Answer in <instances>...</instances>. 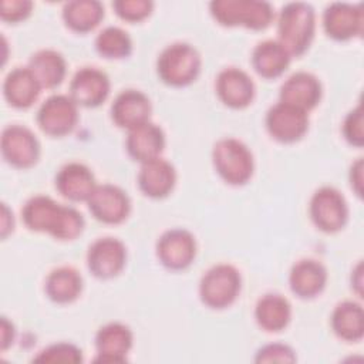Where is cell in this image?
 I'll return each mask as SVG.
<instances>
[{
  "label": "cell",
  "instance_id": "6da1fadb",
  "mask_svg": "<svg viewBox=\"0 0 364 364\" xmlns=\"http://www.w3.org/2000/svg\"><path fill=\"white\" fill-rule=\"evenodd\" d=\"M24 226L51 235L57 240L77 239L85 226L84 216L73 206L58 203L47 195L31 196L21 208Z\"/></svg>",
  "mask_w": 364,
  "mask_h": 364
},
{
  "label": "cell",
  "instance_id": "7a4b0ae2",
  "mask_svg": "<svg viewBox=\"0 0 364 364\" xmlns=\"http://www.w3.org/2000/svg\"><path fill=\"white\" fill-rule=\"evenodd\" d=\"M316 33V13L309 3L293 1L282 7L277 16V41L291 57L304 54Z\"/></svg>",
  "mask_w": 364,
  "mask_h": 364
},
{
  "label": "cell",
  "instance_id": "3957f363",
  "mask_svg": "<svg viewBox=\"0 0 364 364\" xmlns=\"http://www.w3.org/2000/svg\"><path fill=\"white\" fill-rule=\"evenodd\" d=\"M209 11L220 26L257 31L267 28L274 18L272 4L260 0H213Z\"/></svg>",
  "mask_w": 364,
  "mask_h": 364
},
{
  "label": "cell",
  "instance_id": "277c9868",
  "mask_svg": "<svg viewBox=\"0 0 364 364\" xmlns=\"http://www.w3.org/2000/svg\"><path fill=\"white\" fill-rule=\"evenodd\" d=\"M200 67L202 58L198 50L182 41L166 46L156 60L158 77L169 87L192 84L199 77Z\"/></svg>",
  "mask_w": 364,
  "mask_h": 364
},
{
  "label": "cell",
  "instance_id": "5b68a950",
  "mask_svg": "<svg viewBox=\"0 0 364 364\" xmlns=\"http://www.w3.org/2000/svg\"><path fill=\"white\" fill-rule=\"evenodd\" d=\"M212 162L218 175L233 186L247 183L255 171L250 149L236 138L219 139L212 149Z\"/></svg>",
  "mask_w": 364,
  "mask_h": 364
},
{
  "label": "cell",
  "instance_id": "8992f818",
  "mask_svg": "<svg viewBox=\"0 0 364 364\" xmlns=\"http://www.w3.org/2000/svg\"><path fill=\"white\" fill-rule=\"evenodd\" d=\"M242 289L240 272L229 263H219L208 269L199 282V297L205 306L222 310L232 306Z\"/></svg>",
  "mask_w": 364,
  "mask_h": 364
},
{
  "label": "cell",
  "instance_id": "52a82bcc",
  "mask_svg": "<svg viewBox=\"0 0 364 364\" xmlns=\"http://www.w3.org/2000/svg\"><path fill=\"white\" fill-rule=\"evenodd\" d=\"M309 215L318 230L324 233H337L348 222V205L338 189L333 186H321L311 195Z\"/></svg>",
  "mask_w": 364,
  "mask_h": 364
},
{
  "label": "cell",
  "instance_id": "ba28073f",
  "mask_svg": "<svg viewBox=\"0 0 364 364\" xmlns=\"http://www.w3.org/2000/svg\"><path fill=\"white\" fill-rule=\"evenodd\" d=\"M3 159L18 169L34 166L41 155V145L34 132L20 124H10L3 128L0 138Z\"/></svg>",
  "mask_w": 364,
  "mask_h": 364
},
{
  "label": "cell",
  "instance_id": "9c48e42d",
  "mask_svg": "<svg viewBox=\"0 0 364 364\" xmlns=\"http://www.w3.org/2000/svg\"><path fill=\"white\" fill-rule=\"evenodd\" d=\"M38 128L50 136H64L73 132L78 124V105L70 95H50L38 108L36 115Z\"/></svg>",
  "mask_w": 364,
  "mask_h": 364
},
{
  "label": "cell",
  "instance_id": "30bf717a",
  "mask_svg": "<svg viewBox=\"0 0 364 364\" xmlns=\"http://www.w3.org/2000/svg\"><path fill=\"white\" fill-rule=\"evenodd\" d=\"M264 124L269 135L274 141L293 144L306 135L309 129V112L277 101L267 109Z\"/></svg>",
  "mask_w": 364,
  "mask_h": 364
},
{
  "label": "cell",
  "instance_id": "8fae6325",
  "mask_svg": "<svg viewBox=\"0 0 364 364\" xmlns=\"http://www.w3.org/2000/svg\"><path fill=\"white\" fill-rule=\"evenodd\" d=\"M195 236L182 228L165 230L156 242V257L159 263L169 270H185L196 256Z\"/></svg>",
  "mask_w": 364,
  "mask_h": 364
},
{
  "label": "cell",
  "instance_id": "7c38bea8",
  "mask_svg": "<svg viewBox=\"0 0 364 364\" xmlns=\"http://www.w3.org/2000/svg\"><path fill=\"white\" fill-rule=\"evenodd\" d=\"M127 263L125 245L111 236L98 237L87 252V267L97 279H112L118 276Z\"/></svg>",
  "mask_w": 364,
  "mask_h": 364
},
{
  "label": "cell",
  "instance_id": "4fadbf2b",
  "mask_svg": "<svg viewBox=\"0 0 364 364\" xmlns=\"http://www.w3.org/2000/svg\"><path fill=\"white\" fill-rule=\"evenodd\" d=\"M87 203L91 215L105 225H119L131 212L129 196L124 189L112 183L97 185Z\"/></svg>",
  "mask_w": 364,
  "mask_h": 364
},
{
  "label": "cell",
  "instance_id": "5bb4252c",
  "mask_svg": "<svg viewBox=\"0 0 364 364\" xmlns=\"http://www.w3.org/2000/svg\"><path fill=\"white\" fill-rule=\"evenodd\" d=\"M323 28L336 41H348L360 37L364 30V11L361 4L336 1L323 13Z\"/></svg>",
  "mask_w": 364,
  "mask_h": 364
},
{
  "label": "cell",
  "instance_id": "9a60e30c",
  "mask_svg": "<svg viewBox=\"0 0 364 364\" xmlns=\"http://www.w3.org/2000/svg\"><path fill=\"white\" fill-rule=\"evenodd\" d=\"M111 82L108 75L97 67L80 68L70 81L68 95L78 107H100L109 95Z\"/></svg>",
  "mask_w": 364,
  "mask_h": 364
},
{
  "label": "cell",
  "instance_id": "2e32d148",
  "mask_svg": "<svg viewBox=\"0 0 364 364\" xmlns=\"http://www.w3.org/2000/svg\"><path fill=\"white\" fill-rule=\"evenodd\" d=\"M215 91L226 107L243 109L252 104L256 87L246 71L237 67H226L216 77Z\"/></svg>",
  "mask_w": 364,
  "mask_h": 364
},
{
  "label": "cell",
  "instance_id": "e0dca14e",
  "mask_svg": "<svg viewBox=\"0 0 364 364\" xmlns=\"http://www.w3.org/2000/svg\"><path fill=\"white\" fill-rule=\"evenodd\" d=\"M134 334L131 328L119 321H111L100 327L95 334L97 363H124L132 348Z\"/></svg>",
  "mask_w": 364,
  "mask_h": 364
},
{
  "label": "cell",
  "instance_id": "ac0fdd59",
  "mask_svg": "<svg viewBox=\"0 0 364 364\" xmlns=\"http://www.w3.org/2000/svg\"><path fill=\"white\" fill-rule=\"evenodd\" d=\"M151 112L152 104L149 97L134 88L121 91L111 105L112 121L127 131L151 121Z\"/></svg>",
  "mask_w": 364,
  "mask_h": 364
},
{
  "label": "cell",
  "instance_id": "d6986e66",
  "mask_svg": "<svg viewBox=\"0 0 364 364\" xmlns=\"http://www.w3.org/2000/svg\"><path fill=\"white\" fill-rule=\"evenodd\" d=\"M323 97L320 80L307 71L291 74L280 87L279 101L297 107L306 112L316 108Z\"/></svg>",
  "mask_w": 364,
  "mask_h": 364
},
{
  "label": "cell",
  "instance_id": "ffe728a7",
  "mask_svg": "<svg viewBox=\"0 0 364 364\" xmlns=\"http://www.w3.org/2000/svg\"><path fill=\"white\" fill-rule=\"evenodd\" d=\"M136 183L145 196L164 199L176 185V169L169 161L161 156L146 161L141 164Z\"/></svg>",
  "mask_w": 364,
  "mask_h": 364
},
{
  "label": "cell",
  "instance_id": "44dd1931",
  "mask_svg": "<svg viewBox=\"0 0 364 364\" xmlns=\"http://www.w3.org/2000/svg\"><path fill=\"white\" fill-rule=\"evenodd\" d=\"M95 188L92 171L81 162H68L55 173V189L71 202H87Z\"/></svg>",
  "mask_w": 364,
  "mask_h": 364
},
{
  "label": "cell",
  "instance_id": "7402d4cb",
  "mask_svg": "<svg viewBox=\"0 0 364 364\" xmlns=\"http://www.w3.org/2000/svg\"><path fill=\"white\" fill-rule=\"evenodd\" d=\"M327 269L316 259H301L293 264L289 273V286L299 299H314L323 293L327 284Z\"/></svg>",
  "mask_w": 364,
  "mask_h": 364
},
{
  "label": "cell",
  "instance_id": "603a6c76",
  "mask_svg": "<svg viewBox=\"0 0 364 364\" xmlns=\"http://www.w3.org/2000/svg\"><path fill=\"white\" fill-rule=\"evenodd\" d=\"M165 142L166 139L162 128L148 121L128 131L125 148L134 161L144 164L146 161L159 158L165 148Z\"/></svg>",
  "mask_w": 364,
  "mask_h": 364
},
{
  "label": "cell",
  "instance_id": "cb8c5ba5",
  "mask_svg": "<svg viewBox=\"0 0 364 364\" xmlns=\"http://www.w3.org/2000/svg\"><path fill=\"white\" fill-rule=\"evenodd\" d=\"M41 85L28 67L13 68L3 81V95L17 109L30 108L41 92Z\"/></svg>",
  "mask_w": 364,
  "mask_h": 364
},
{
  "label": "cell",
  "instance_id": "d4e9b609",
  "mask_svg": "<svg viewBox=\"0 0 364 364\" xmlns=\"http://www.w3.org/2000/svg\"><path fill=\"white\" fill-rule=\"evenodd\" d=\"M291 55L277 40L260 41L252 51L253 70L266 80L280 77L290 65Z\"/></svg>",
  "mask_w": 364,
  "mask_h": 364
},
{
  "label": "cell",
  "instance_id": "484cf974",
  "mask_svg": "<svg viewBox=\"0 0 364 364\" xmlns=\"http://www.w3.org/2000/svg\"><path fill=\"white\" fill-rule=\"evenodd\" d=\"M82 287V276L73 266H60L53 269L44 282V291L47 297L57 304L75 301L81 296Z\"/></svg>",
  "mask_w": 364,
  "mask_h": 364
},
{
  "label": "cell",
  "instance_id": "4316f807",
  "mask_svg": "<svg viewBox=\"0 0 364 364\" xmlns=\"http://www.w3.org/2000/svg\"><path fill=\"white\" fill-rule=\"evenodd\" d=\"M257 326L267 333L284 330L291 320V304L279 293L263 294L255 306Z\"/></svg>",
  "mask_w": 364,
  "mask_h": 364
},
{
  "label": "cell",
  "instance_id": "83f0119b",
  "mask_svg": "<svg viewBox=\"0 0 364 364\" xmlns=\"http://www.w3.org/2000/svg\"><path fill=\"white\" fill-rule=\"evenodd\" d=\"M41 88L53 90L58 87L67 74V63L64 55L53 48H43L36 51L27 65Z\"/></svg>",
  "mask_w": 364,
  "mask_h": 364
},
{
  "label": "cell",
  "instance_id": "f1b7e54d",
  "mask_svg": "<svg viewBox=\"0 0 364 364\" xmlns=\"http://www.w3.org/2000/svg\"><path fill=\"white\" fill-rule=\"evenodd\" d=\"M333 333L348 343L360 341L364 336V311L363 306L354 300L338 303L331 313Z\"/></svg>",
  "mask_w": 364,
  "mask_h": 364
},
{
  "label": "cell",
  "instance_id": "f546056e",
  "mask_svg": "<svg viewBox=\"0 0 364 364\" xmlns=\"http://www.w3.org/2000/svg\"><path fill=\"white\" fill-rule=\"evenodd\" d=\"M104 18V6L97 0H73L63 7L65 26L80 34L92 31Z\"/></svg>",
  "mask_w": 364,
  "mask_h": 364
},
{
  "label": "cell",
  "instance_id": "4dcf8cb0",
  "mask_svg": "<svg viewBox=\"0 0 364 364\" xmlns=\"http://www.w3.org/2000/svg\"><path fill=\"white\" fill-rule=\"evenodd\" d=\"M95 50L108 60L127 58L132 53V40L121 27L108 26L95 37Z\"/></svg>",
  "mask_w": 364,
  "mask_h": 364
},
{
  "label": "cell",
  "instance_id": "1f68e13d",
  "mask_svg": "<svg viewBox=\"0 0 364 364\" xmlns=\"http://www.w3.org/2000/svg\"><path fill=\"white\" fill-rule=\"evenodd\" d=\"M36 363H81L82 351L73 343H54L40 350L33 358Z\"/></svg>",
  "mask_w": 364,
  "mask_h": 364
},
{
  "label": "cell",
  "instance_id": "d6a6232c",
  "mask_svg": "<svg viewBox=\"0 0 364 364\" xmlns=\"http://www.w3.org/2000/svg\"><path fill=\"white\" fill-rule=\"evenodd\" d=\"M112 9L121 20L138 23L152 13L154 3L149 0H117L112 3Z\"/></svg>",
  "mask_w": 364,
  "mask_h": 364
},
{
  "label": "cell",
  "instance_id": "836d02e7",
  "mask_svg": "<svg viewBox=\"0 0 364 364\" xmlns=\"http://www.w3.org/2000/svg\"><path fill=\"white\" fill-rule=\"evenodd\" d=\"M364 117H363V107L358 104L355 108H353L344 118L341 132L344 139L357 148H361L364 145Z\"/></svg>",
  "mask_w": 364,
  "mask_h": 364
},
{
  "label": "cell",
  "instance_id": "e575fe53",
  "mask_svg": "<svg viewBox=\"0 0 364 364\" xmlns=\"http://www.w3.org/2000/svg\"><path fill=\"white\" fill-rule=\"evenodd\" d=\"M297 360L294 350L282 343H270L260 347L256 353V363H294Z\"/></svg>",
  "mask_w": 364,
  "mask_h": 364
},
{
  "label": "cell",
  "instance_id": "d590c367",
  "mask_svg": "<svg viewBox=\"0 0 364 364\" xmlns=\"http://www.w3.org/2000/svg\"><path fill=\"white\" fill-rule=\"evenodd\" d=\"M33 10L30 0H3L0 3V18L7 23H18L26 20Z\"/></svg>",
  "mask_w": 364,
  "mask_h": 364
},
{
  "label": "cell",
  "instance_id": "8d00e7d4",
  "mask_svg": "<svg viewBox=\"0 0 364 364\" xmlns=\"http://www.w3.org/2000/svg\"><path fill=\"white\" fill-rule=\"evenodd\" d=\"M363 169H364V165H363V158H358L350 168V185H351V189L354 191V193L361 198L363 196Z\"/></svg>",
  "mask_w": 364,
  "mask_h": 364
},
{
  "label": "cell",
  "instance_id": "74e56055",
  "mask_svg": "<svg viewBox=\"0 0 364 364\" xmlns=\"http://www.w3.org/2000/svg\"><path fill=\"white\" fill-rule=\"evenodd\" d=\"M0 333H1V341H0V350L6 351L14 341L16 337V330L13 323L7 317H1V324H0Z\"/></svg>",
  "mask_w": 364,
  "mask_h": 364
},
{
  "label": "cell",
  "instance_id": "f35d334b",
  "mask_svg": "<svg viewBox=\"0 0 364 364\" xmlns=\"http://www.w3.org/2000/svg\"><path fill=\"white\" fill-rule=\"evenodd\" d=\"M14 219L13 212L7 208L6 203H1V239H6L10 232H13Z\"/></svg>",
  "mask_w": 364,
  "mask_h": 364
},
{
  "label": "cell",
  "instance_id": "ab89813d",
  "mask_svg": "<svg viewBox=\"0 0 364 364\" xmlns=\"http://www.w3.org/2000/svg\"><path fill=\"white\" fill-rule=\"evenodd\" d=\"M353 274H354L357 279L351 277V286H355V287H357V289H355L357 294L361 296V286H363V284H361V283H363V269H361V263L357 264V267L354 269Z\"/></svg>",
  "mask_w": 364,
  "mask_h": 364
}]
</instances>
